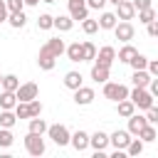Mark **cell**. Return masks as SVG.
<instances>
[{
	"mask_svg": "<svg viewBox=\"0 0 158 158\" xmlns=\"http://www.w3.org/2000/svg\"><path fill=\"white\" fill-rule=\"evenodd\" d=\"M153 20H156V10H153V5L146 7V10H138V22L148 25V22H153Z\"/></svg>",
	"mask_w": 158,
	"mask_h": 158,
	"instance_id": "34",
	"label": "cell"
},
{
	"mask_svg": "<svg viewBox=\"0 0 158 158\" xmlns=\"http://www.w3.org/2000/svg\"><path fill=\"white\" fill-rule=\"evenodd\" d=\"M106 5V0H86V7H91V10H101Z\"/></svg>",
	"mask_w": 158,
	"mask_h": 158,
	"instance_id": "44",
	"label": "cell"
},
{
	"mask_svg": "<svg viewBox=\"0 0 158 158\" xmlns=\"http://www.w3.org/2000/svg\"><path fill=\"white\" fill-rule=\"evenodd\" d=\"M146 123H148L146 116H141V114H131V116H128V133H131V136H138L141 128H143Z\"/></svg>",
	"mask_w": 158,
	"mask_h": 158,
	"instance_id": "15",
	"label": "cell"
},
{
	"mask_svg": "<svg viewBox=\"0 0 158 158\" xmlns=\"http://www.w3.org/2000/svg\"><path fill=\"white\" fill-rule=\"evenodd\" d=\"M128 64H131L133 69H146V67H148V57H146V54H138V52H136V54H133V59H131Z\"/></svg>",
	"mask_w": 158,
	"mask_h": 158,
	"instance_id": "37",
	"label": "cell"
},
{
	"mask_svg": "<svg viewBox=\"0 0 158 158\" xmlns=\"http://www.w3.org/2000/svg\"><path fill=\"white\" fill-rule=\"evenodd\" d=\"M25 148H27V153L30 156H44V151H47V146H44V138H42V133H32V131H27V136H25Z\"/></svg>",
	"mask_w": 158,
	"mask_h": 158,
	"instance_id": "2",
	"label": "cell"
},
{
	"mask_svg": "<svg viewBox=\"0 0 158 158\" xmlns=\"http://www.w3.org/2000/svg\"><path fill=\"white\" fill-rule=\"evenodd\" d=\"M42 2H57V0H42Z\"/></svg>",
	"mask_w": 158,
	"mask_h": 158,
	"instance_id": "50",
	"label": "cell"
},
{
	"mask_svg": "<svg viewBox=\"0 0 158 158\" xmlns=\"http://www.w3.org/2000/svg\"><path fill=\"white\" fill-rule=\"evenodd\" d=\"M69 143L74 146V151H79V153H81V151H86V148H89V133L79 128V131H74V133H72Z\"/></svg>",
	"mask_w": 158,
	"mask_h": 158,
	"instance_id": "12",
	"label": "cell"
},
{
	"mask_svg": "<svg viewBox=\"0 0 158 158\" xmlns=\"http://www.w3.org/2000/svg\"><path fill=\"white\" fill-rule=\"evenodd\" d=\"M15 121H17V116H15L12 109H0V126L2 128H12Z\"/></svg>",
	"mask_w": 158,
	"mask_h": 158,
	"instance_id": "25",
	"label": "cell"
},
{
	"mask_svg": "<svg viewBox=\"0 0 158 158\" xmlns=\"http://www.w3.org/2000/svg\"><path fill=\"white\" fill-rule=\"evenodd\" d=\"M116 17H118V20H133V17H136V7H133V2H131V0L118 2V5H116Z\"/></svg>",
	"mask_w": 158,
	"mask_h": 158,
	"instance_id": "13",
	"label": "cell"
},
{
	"mask_svg": "<svg viewBox=\"0 0 158 158\" xmlns=\"http://www.w3.org/2000/svg\"><path fill=\"white\" fill-rule=\"evenodd\" d=\"M54 64H57V57L49 52V47H47V44H44V47H40L37 67H40V69H44V72H52V69H54Z\"/></svg>",
	"mask_w": 158,
	"mask_h": 158,
	"instance_id": "9",
	"label": "cell"
},
{
	"mask_svg": "<svg viewBox=\"0 0 158 158\" xmlns=\"http://www.w3.org/2000/svg\"><path fill=\"white\" fill-rule=\"evenodd\" d=\"M5 5H7L10 12H20L25 7V0H5Z\"/></svg>",
	"mask_w": 158,
	"mask_h": 158,
	"instance_id": "39",
	"label": "cell"
},
{
	"mask_svg": "<svg viewBox=\"0 0 158 158\" xmlns=\"http://www.w3.org/2000/svg\"><path fill=\"white\" fill-rule=\"evenodd\" d=\"M131 2H133L136 12H138V10H146V7H151V5H153V0H131Z\"/></svg>",
	"mask_w": 158,
	"mask_h": 158,
	"instance_id": "42",
	"label": "cell"
},
{
	"mask_svg": "<svg viewBox=\"0 0 158 158\" xmlns=\"http://www.w3.org/2000/svg\"><path fill=\"white\" fill-rule=\"evenodd\" d=\"M27 131H32V133H47V121L44 118H40V116H32L30 118V128Z\"/></svg>",
	"mask_w": 158,
	"mask_h": 158,
	"instance_id": "28",
	"label": "cell"
},
{
	"mask_svg": "<svg viewBox=\"0 0 158 158\" xmlns=\"http://www.w3.org/2000/svg\"><path fill=\"white\" fill-rule=\"evenodd\" d=\"M146 69H148L151 77H158V59H148V67Z\"/></svg>",
	"mask_w": 158,
	"mask_h": 158,
	"instance_id": "43",
	"label": "cell"
},
{
	"mask_svg": "<svg viewBox=\"0 0 158 158\" xmlns=\"http://www.w3.org/2000/svg\"><path fill=\"white\" fill-rule=\"evenodd\" d=\"M128 99L133 101L136 109H143V111L148 106H153V94L148 89H143V86H133V91H128Z\"/></svg>",
	"mask_w": 158,
	"mask_h": 158,
	"instance_id": "1",
	"label": "cell"
},
{
	"mask_svg": "<svg viewBox=\"0 0 158 158\" xmlns=\"http://www.w3.org/2000/svg\"><path fill=\"white\" fill-rule=\"evenodd\" d=\"M74 27V20H72V15L67 12V15H57L54 17V30H59V32H69Z\"/></svg>",
	"mask_w": 158,
	"mask_h": 158,
	"instance_id": "18",
	"label": "cell"
},
{
	"mask_svg": "<svg viewBox=\"0 0 158 158\" xmlns=\"http://www.w3.org/2000/svg\"><path fill=\"white\" fill-rule=\"evenodd\" d=\"M109 143H111L116 151H126V146L131 143V133H128V128H126V131H118V128H116V131L109 136Z\"/></svg>",
	"mask_w": 158,
	"mask_h": 158,
	"instance_id": "11",
	"label": "cell"
},
{
	"mask_svg": "<svg viewBox=\"0 0 158 158\" xmlns=\"http://www.w3.org/2000/svg\"><path fill=\"white\" fill-rule=\"evenodd\" d=\"M12 143H15L12 128H2V126H0V148H10Z\"/></svg>",
	"mask_w": 158,
	"mask_h": 158,
	"instance_id": "32",
	"label": "cell"
},
{
	"mask_svg": "<svg viewBox=\"0 0 158 158\" xmlns=\"http://www.w3.org/2000/svg\"><path fill=\"white\" fill-rule=\"evenodd\" d=\"M114 35H116V40H118V42H131V40H133V35H136L133 22H131V20H121V22H116Z\"/></svg>",
	"mask_w": 158,
	"mask_h": 158,
	"instance_id": "5",
	"label": "cell"
},
{
	"mask_svg": "<svg viewBox=\"0 0 158 158\" xmlns=\"http://www.w3.org/2000/svg\"><path fill=\"white\" fill-rule=\"evenodd\" d=\"M138 138H141L143 143H153V141H156V126H153V123H146V126L141 128Z\"/></svg>",
	"mask_w": 158,
	"mask_h": 158,
	"instance_id": "29",
	"label": "cell"
},
{
	"mask_svg": "<svg viewBox=\"0 0 158 158\" xmlns=\"http://www.w3.org/2000/svg\"><path fill=\"white\" fill-rule=\"evenodd\" d=\"M15 104H17V94L15 91H0V109H15Z\"/></svg>",
	"mask_w": 158,
	"mask_h": 158,
	"instance_id": "24",
	"label": "cell"
},
{
	"mask_svg": "<svg viewBox=\"0 0 158 158\" xmlns=\"http://www.w3.org/2000/svg\"><path fill=\"white\" fill-rule=\"evenodd\" d=\"M96 99V94H94V89L91 86H79V89H74V104L77 106H89L91 101Z\"/></svg>",
	"mask_w": 158,
	"mask_h": 158,
	"instance_id": "10",
	"label": "cell"
},
{
	"mask_svg": "<svg viewBox=\"0 0 158 158\" xmlns=\"http://www.w3.org/2000/svg\"><path fill=\"white\" fill-rule=\"evenodd\" d=\"M69 15H72L74 22L86 20V17H89V7H86V2H69Z\"/></svg>",
	"mask_w": 158,
	"mask_h": 158,
	"instance_id": "14",
	"label": "cell"
},
{
	"mask_svg": "<svg viewBox=\"0 0 158 158\" xmlns=\"http://www.w3.org/2000/svg\"><path fill=\"white\" fill-rule=\"evenodd\" d=\"M114 59H116V49H114L111 44H104L101 49H96V57H94V64H99V67H109V69H111V64H114Z\"/></svg>",
	"mask_w": 158,
	"mask_h": 158,
	"instance_id": "6",
	"label": "cell"
},
{
	"mask_svg": "<svg viewBox=\"0 0 158 158\" xmlns=\"http://www.w3.org/2000/svg\"><path fill=\"white\" fill-rule=\"evenodd\" d=\"M40 0H25V5H37Z\"/></svg>",
	"mask_w": 158,
	"mask_h": 158,
	"instance_id": "47",
	"label": "cell"
},
{
	"mask_svg": "<svg viewBox=\"0 0 158 158\" xmlns=\"http://www.w3.org/2000/svg\"><path fill=\"white\" fill-rule=\"evenodd\" d=\"M81 81H84V77H81L79 72H74V69L64 74V86H67V89H72V91H74V89H79V86H81Z\"/></svg>",
	"mask_w": 158,
	"mask_h": 158,
	"instance_id": "19",
	"label": "cell"
},
{
	"mask_svg": "<svg viewBox=\"0 0 158 158\" xmlns=\"http://www.w3.org/2000/svg\"><path fill=\"white\" fill-rule=\"evenodd\" d=\"M143 146H146V143H143L141 138H131V143L126 146V156H141V153H143Z\"/></svg>",
	"mask_w": 158,
	"mask_h": 158,
	"instance_id": "31",
	"label": "cell"
},
{
	"mask_svg": "<svg viewBox=\"0 0 158 158\" xmlns=\"http://www.w3.org/2000/svg\"><path fill=\"white\" fill-rule=\"evenodd\" d=\"M146 118H148V123L156 126V123H158V109H156V106H148V109H146Z\"/></svg>",
	"mask_w": 158,
	"mask_h": 158,
	"instance_id": "40",
	"label": "cell"
},
{
	"mask_svg": "<svg viewBox=\"0 0 158 158\" xmlns=\"http://www.w3.org/2000/svg\"><path fill=\"white\" fill-rule=\"evenodd\" d=\"M136 52H138V49H136V47H133L131 42H123V47L118 49V54H116V57H118V62H123V64H128V62L133 59V54H136Z\"/></svg>",
	"mask_w": 158,
	"mask_h": 158,
	"instance_id": "21",
	"label": "cell"
},
{
	"mask_svg": "<svg viewBox=\"0 0 158 158\" xmlns=\"http://www.w3.org/2000/svg\"><path fill=\"white\" fill-rule=\"evenodd\" d=\"M64 54L69 57V62H84V49H81V42H72V44H67Z\"/></svg>",
	"mask_w": 158,
	"mask_h": 158,
	"instance_id": "17",
	"label": "cell"
},
{
	"mask_svg": "<svg viewBox=\"0 0 158 158\" xmlns=\"http://www.w3.org/2000/svg\"><path fill=\"white\" fill-rule=\"evenodd\" d=\"M17 86H20V79H17L15 74H5V77H2V86H0V89H5V91H17Z\"/></svg>",
	"mask_w": 158,
	"mask_h": 158,
	"instance_id": "30",
	"label": "cell"
},
{
	"mask_svg": "<svg viewBox=\"0 0 158 158\" xmlns=\"http://www.w3.org/2000/svg\"><path fill=\"white\" fill-rule=\"evenodd\" d=\"M67 2H86V0H67Z\"/></svg>",
	"mask_w": 158,
	"mask_h": 158,
	"instance_id": "49",
	"label": "cell"
},
{
	"mask_svg": "<svg viewBox=\"0 0 158 158\" xmlns=\"http://www.w3.org/2000/svg\"><path fill=\"white\" fill-rule=\"evenodd\" d=\"M91 79H94L96 84L109 81V67H99V64H94V67H91Z\"/></svg>",
	"mask_w": 158,
	"mask_h": 158,
	"instance_id": "26",
	"label": "cell"
},
{
	"mask_svg": "<svg viewBox=\"0 0 158 158\" xmlns=\"http://www.w3.org/2000/svg\"><path fill=\"white\" fill-rule=\"evenodd\" d=\"M148 91L153 94V99H158V77H153V79H151V84H148Z\"/></svg>",
	"mask_w": 158,
	"mask_h": 158,
	"instance_id": "45",
	"label": "cell"
},
{
	"mask_svg": "<svg viewBox=\"0 0 158 158\" xmlns=\"http://www.w3.org/2000/svg\"><path fill=\"white\" fill-rule=\"evenodd\" d=\"M116 109H118V116H123V118H128L131 114H136V106H133L131 99H121V101H116Z\"/></svg>",
	"mask_w": 158,
	"mask_h": 158,
	"instance_id": "23",
	"label": "cell"
},
{
	"mask_svg": "<svg viewBox=\"0 0 158 158\" xmlns=\"http://www.w3.org/2000/svg\"><path fill=\"white\" fill-rule=\"evenodd\" d=\"M7 15H10V10H7L5 0H0V22H7Z\"/></svg>",
	"mask_w": 158,
	"mask_h": 158,
	"instance_id": "46",
	"label": "cell"
},
{
	"mask_svg": "<svg viewBox=\"0 0 158 158\" xmlns=\"http://www.w3.org/2000/svg\"><path fill=\"white\" fill-rule=\"evenodd\" d=\"M30 104V116H40L42 114V101L40 99H32V101H27Z\"/></svg>",
	"mask_w": 158,
	"mask_h": 158,
	"instance_id": "38",
	"label": "cell"
},
{
	"mask_svg": "<svg viewBox=\"0 0 158 158\" xmlns=\"http://www.w3.org/2000/svg\"><path fill=\"white\" fill-rule=\"evenodd\" d=\"M7 22H10V27H15V30H20V27H25V22H27V17H25V12L20 10V12H10V15H7Z\"/></svg>",
	"mask_w": 158,
	"mask_h": 158,
	"instance_id": "27",
	"label": "cell"
},
{
	"mask_svg": "<svg viewBox=\"0 0 158 158\" xmlns=\"http://www.w3.org/2000/svg\"><path fill=\"white\" fill-rule=\"evenodd\" d=\"M81 49H84V62H94V57H96V47H94V42H81Z\"/></svg>",
	"mask_w": 158,
	"mask_h": 158,
	"instance_id": "35",
	"label": "cell"
},
{
	"mask_svg": "<svg viewBox=\"0 0 158 158\" xmlns=\"http://www.w3.org/2000/svg\"><path fill=\"white\" fill-rule=\"evenodd\" d=\"M52 27H54V17L49 12H42L37 17V30H52Z\"/></svg>",
	"mask_w": 158,
	"mask_h": 158,
	"instance_id": "33",
	"label": "cell"
},
{
	"mask_svg": "<svg viewBox=\"0 0 158 158\" xmlns=\"http://www.w3.org/2000/svg\"><path fill=\"white\" fill-rule=\"evenodd\" d=\"M47 47H49V52L59 59L62 54H64V49H67V44H64V40H59V37H52V40H47Z\"/></svg>",
	"mask_w": 158,
	"mask_h": 158,
	"instance_id": "22",
	"label": "cell"
},
{
	"mask_svg": "<svg viewBox=\"0 0 158 158\" xmlns=\"http://www.w3.org/2000/svg\"><path fill=\"white\" fill-rule=\"evenodd\" d=\"M81 30H84L86 35H94V32H99V20H91V17L81 20Z\"/></svg>",
	"mask_w": 158,
	"mask_h": 158,
	"instance_id": "36",
	"label": "cell"
},
{
	"mask_svg": "<svg viewBox=\"0 0 158 158\" xmlns=\"http://www.w3.org/2000/svg\"><path fill=\"white\" fill-rule=\"evenodd\" d=\"M0 86H2V74H0Z\"/></svg>",
	"mask_w": 158,
	"mask_h": 158,
	"instance_id": "51",
	"label": "cell"
},
{
	"mask_svg": "<svg viewBox=\"0 0 158 158\" xmlns=\"http://www.w3.org/2000/svg\"><path fill=\"white\" fill-rule=\"evenodd\" d=\"M116 22H118L116 12H101V17H99V30H114Z\"/></svg>",
	"mask_w": 158,
	"mask_h": 158,
	"instance_id": "20",
	"label": "cell"
},
{
	"mask_svg": "<svg viewBox=\"0 0 158 158\" xmlns=\"http://www.w3.org/2000/svg\"><path fill=\"white\" fill-rule=\"evenodd\" d=\"M104 96H106V99H111V101L128 99V86L116 84V81H104Z\"/></svg>",
	"mask_w": 158,
	"mask_h": 158,
	"instance_id": "4",
	"label": "cell"
},
{
	"mask_svg": "<svg viewBox=\"0 0 158 158\" xmlns=\"http://www.w3.org/2000/svg\"><path fill=\"white\" fill-rule=\"evenodd\" d=\"M151 74H148V69H133V74H131V81H133V86H143V89H148V84H151Z\"/></svg>",
	"mask_w": 158,
	"mask_h": 158,
	"instance_id": "16",
	"label": "cell"
},
{
	"mask_svg": "<svg viewBox=\"0 0 158 158\" xmlns=\"http://www.w3.org/2000/svg\"><path fill=\"white\" fill-rule=\"evenodd\" d=\"M47 136H49L57 146H69V138H72V133H69V128H67L64 123H52V126H47Z\"/></svg>",
	"mask_w": 158,
	"mask_h": 158,
	"instance_id": "3",
	"label": "cell"
},
{
	"mask_svg": "<svg viewBox=\"0 0 158 158\" xmlns=\"http://www.w3.org/2000/svg\"><path fill=\"white\" fill-rule=\"evenodd\" d=\"M89 146L94 148V156H96V158L104 156V151H106V146H109V133H104V131L91 133V136H89Z\"/></svg>",
	"mask_w": 158,
	"mask_h": 158,
	"instance_id": "8",
	"label": "cell"
},
{
	"mask_svg": "<svg viewBox=\"0 0 158 158\" xmlns=\"http://www.w3.org/2000/svg\"><path fill=\"white\" fill-rule=\"evenodd\" d=\"M15 94H17V101H32V99L40 96V86H37L35 81H25V84L17 86Z\"/></svg>",
	"mask_w": 158,
	"mask_h": 158,
	"instance_id": "7",
	"label": "cell"
},
{
	"mask_svg": "<svg viewBox=\"0 0 158 158\" xmlns=\"http://www.w3.org/2000/svg\"><path fill=\"white\" fill-rule=\"evenodd\" d=\"M146 32H148L151 37H158V17H156L153 22H148V25H146Z\"/></svg>",
	"mask_w": 158,
	"mask_h": 158,
	"instance_id": "41",
	"label": "cell"
},
{
	"mask_svg": "<svg viewBox=\"0 0 158 158\" xmlns=\"http://www.w3.org/2000/svg\"><path fill=\"white\" fill-rule=\"evenodd\" d=\"M106 2H111V5H118V2H123V0H106Z\"/></svg>",
	"mask_w": 158,
	"mask_h": 158,
	"instance_id": "48",
	"label": "cell"
}]
</instances>
